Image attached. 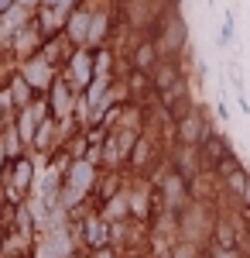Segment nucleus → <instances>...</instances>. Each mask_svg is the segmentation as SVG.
<instances>
[{
    "label": "nucleus",
    "instance_id": "nucleus-1",
    "mask_svg": "<svg viewBox=\"0 0 250 258\" xmlns=\"http://www.w3.org/2000/svg\"><path fill=\"white\" fill-rule=\"evenodd\" d=\"M223 38H226V41L233 38V21H230V14H226V24H223Z\"/></svg>",
    "mask_w": 250,
    "mask_h": 258
}]
</instances>
